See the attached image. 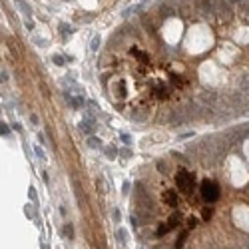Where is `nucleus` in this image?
<instances>
[{
    "instance_id": "nucleus-1",
    "label": "nucleus",
    "mask_w": 249,
    "mask_h": 249,
    "mask_svg": "<svg viewBox=\"0 0 249 249\" xmlns=\"http://www.w3.org/2000/svg\"><path fill=\"white\" fill-rule=\"evenodd\" d=\"M201 197H203L207 203L217 201V197H219V185H217L215 182H211V179H205V182L201 183Z\"/></svg>"
},
{
    "instance_id": "nucleus-2",
    "label": "nucleus",
    "mask_w": 249,
    "mask_h": 249,
    "mask_svg": "<svg viewBox=\"0 0 249 249\" xmlns=\"http://www.w3.org/2000/svg\"><path fill=\"white\" fill-rule=\"evenodd\" d=\"M175 182H177V187H179V192L182 193H189L193 187V177L185 172V169H179L175 175Z\"/></svg>"
},
{
    "instance_id": "nucleus-3",
    "label": "nucleus",
    "mask_w": 249,
    "mask_h": 249,
    "mask_svg": "<svg viewBox=\"0 0 249 249\" xmlns=\"http://www.w3.org/2000/svg\"><path fill=\"white\" fill-rule=\"evenodd\" d=\"M142 8H144V6H142V4H134V6H128V8H126L124 12H122V16H126V18H128V16H132V14H138V12H142Z\"/></svg>"
},
{
    "instance_id": "nucleus-4",
    "label": "nucleus",
    "mask_w": 249,
    "mask_h": 249,
    "mask_svg": "<svg viewBox=\"0 0 249 249\" xmlns=\"http://www.w3.org/2000/svg\"><path fill=\"white\" fill-rule=\"evenodd\" d=\"M80 129L84 132V134H92V132H94V122L82 120V122H80Z\"/></svg>"
},
{
    "instance_id": "nucleus-5",
    "label": "nucleus",
    "mask_w": 249,
    "mask_h": 249,
    "mask_svg": "<svg viewBox=\"0 0 249 249\" xmlns=\"http://www.w3.org/2000/svg\"><path fill=\"white\" fill-rule=\"evenodd\" d=\"M14 4H16V8H18V10H22V12H24L26 16H30V14H32V10H30V6L26 4L24 0H14Z\"/></svg>"
},
{
    "instance_id": "nucleus-6",
    "label": "nucleus",
    "mask_w": 249,
    "mask_h": 249,
    "mask_svg": "<svg viewBox=\"0 0 249 249\" xmlns=\"http://www.w3.org/2000/svg\"><path fill=\"white\" fill-rule=\"evenodd\" d=\"M100 44H102V38H100V34H96V36L92 38V42H90V50H92V52H98Z\"/></svg>"
},
{
    "instance_id": "nucleus-7",
    "label": "nucleus",
    "mask_w": 249,
    "mask_h": 249,
    "mask_svg": "<svg viewBox=\"0 0 249 249\" xmlns=\"http://www.w3.org/2000/svg\"><path fill=\"white\" fill-rule=\"evenodd\" d=\"M163 201L169 203L172 207H175V193H173V192H165V193H163Z\"/></svg>"
},
{
    "instance_id": "nucleus-8",
    "label": "nucleus",
    "mask_w": 249,
    "mask_h": 249,
    "mask_svg": "<svg viewBox=\"0 0 249 249\" xmlns=\"http://www.w3.org/2000/svg\"><path fill=\"white\" fill-rule=\"evenodd\" d=\"M168 225H169V229H173V227H177V225H179V213H173V215L169 217Z\"/></svg>"
},
{
    "instance_id": "nucleus-9",
    "label": "nucleus",
    "mask_w": 249,
    "mask_h": 249,
    "mask_svg": "<svg viewBox=\"0 0 249 249\" xmlns=\"http://www.w3.org/2000/svg\"><path fill=\"white\" fill-rule=\"evenodd\" d=\"M34 153L38 156V159H42V162H46V153H44V149L40 148V146H34Z\"/></svg>"
},
{
    "instance_id": "nucleus-10",
    "label": "nucleus",
    "mask_w": 249,
    "mask_h": 249,
    "mask_svg": "<svg viewBox=\"0 0 249 249\" xmlns=\"http://www.w3.org/2000/svg\"><path fill=\"white\" fill-rule=\"evenodd\" d=\"M88 146L94 148V149H98V148H102V142L98 138H90V139H88Z\"/></svg>"
},
{
    "instance_id": "nucleus-11",
    "label": "nucleus",
    "mask_w": 249,
    "mask_h": 249,
    "mask_svg": "<svg viewBox=\"0 0 249 249\" xmlns=\"http://www.w3.org/2000/svg\"><path fill=\"white\" fill-rule=\"evenodd\" d=\"M60 30H62L64 36H70V34H72V26H68V24H60Z\"/></svg>"
},
{
    "instance_id": "nucleus-12",
    "label": "nucleus",
    "mask_w": 249,
    "mask_h": 249,
    "mask_svg": "<svg viewBox=\"0 0 249 249\" xmlns=\"http://www.w3.org/2000/svg\"><path fill=\"white\" fill-rule=\"evenodd\" d=\"M0 134H2V136H8V134H10V126H6L4 122H2V126H0Z\"/></svg>"
},
{
    "instance_id": "nucleus-13",
    "label": "nucleus",
    "mask_w": 249,
    "mask_h": 249,
    "mask_svg": "<svg viewBox=\"0 0 249 249\" xmlns=\"http://www.w3.org/2000/svg\"><path fill=\"white\" fill-rule=\"evenodd\" d=\"M54 62H56L58 66H64V58L60 56V54H56V56H54Z\"/></svg>"
},
{
    "instance_id": "nucleus-14",
    "label": "nucleus",
    "mask_w": 249,
    "mask_h": 249,
    "mask_svg": "<svg viewBox=\"0 0 249 249\" xmlns=\"http://www.w3.org/2000/svg\"><path fill=\"white\" fill-rule=\"evenodd\" d=\"M156 92L159 94V98H165V94H168V92H165V88H162V86H158V88H156Z\"/></svg>"
},
{
    "instance_id": "nucleus-15",
    "label": "nucleus",
    "mask_w": 249,
    "mask_h": 249,
    "mask_svg": "<svg viewBox=\"0 0 249 249\" xmlns=\"http://www.w3.org/2000/svg\"><path fill=\"white\" fill-rule=\"evenodd\" d=\"M118 239H120L122 243L126 241V231H124V229H118Z\"/></svg>"
},
{
    "instance_id": "nucleus-16",
    "label": "nucleus",
    "mask_w": 249,
    "mask_h": 249,
    "mask_svg": "<svg viewBox=\"0 0 249 249\" xmlns=\"http://www.w3.org/2000/svg\"><path fill=\"white\" fill-rule=\"evenodd\" d=\"M195 223H197L195 217H189V221H187V227H189V229H193V227H195Z\"/></svg>"
},
{
    "instance_id": "nucleus-17",
    "label": "nucleus",
    "mask_w": 249,
    "mask_h": 249,
    "mask_svg": "<svg viewBox=\"0 0 249 249\" xmlns=\"http://www.w3.org/2000/svg\"><path fill=\"white\" fill-rule=\"evenodd\" d=\"M162 14H168V16H172V14H173V10H172V8H168V6H162Z\"/></svg>"
},
{
    "instance_id": "nucleus-18",
    "label": "nucleus",
    "mask_w": 249,
    "mask_h": 249,
    "mask_svg": "<svg viewBox=\"0 0 249 249\" xmlns=\"http://www.w3.org/2000/svg\"><path fill=\"white\" fill-rule=\"evenodd\" d=\"M106 156H108V158H114V156H116V149H114V148H106Z\"/></svg>"
},
{
    "instance_id": "nucleus-19",
    "label": "nucleus",
    "mask_w": 249,
    "mask_h": 249,
    "mask_svg": "<svg viewBox=\"0 0 249 249\" xmlns=\"http://www.w3.org/2000/svg\"><path fill=\"white\" fill-rule=\"evenodd\" d=\"M112 217H114L116 221H120V219H122V215H120V211H118V209H114V213H112Z\"/></svg>"
},
{
    "instance_id": "nucleus-20",
    "label": "nucleus",
    "mask_w": 249,
    "mask_h": 249,
    "mask_svg": "<svg viewBox=\"0 0 249 249\" xmlns=\"http://www.w3.org/2000/svg\"><path fill=\"white\" fill-rule=\"evenodd\" d=\"M0 78H2V82H6V80H8V74H6V70H4V68H2V74H0Z\"/></svg>"
},
{
    "instance_id": "nucleus-21",
    "label": "nucleus",
    "mask_w": 249,
    "mask_h": 249,
    "mask_svg": "<svg viewBox=\"0 0 249 249\" xmlns=\"http://www.w3.org/2000/svg\"><path fill=\"white\" fill-rule=\"evenodd\" d=\"M211 215V209H209V207H205V209H203V217H205V219H207V217H209Z\"/></svg>"
},
{
    "instance_id": "nucleus-22",
    "label": "nucleus",
    "mask_w": 249,
    "mask_h": 249,
    "mask_svg": "<svg viewBox=\"0 0 249 249\" xmlns=\"http://www.w3.org/2000/svg\"><path fill=\"white\" fill-rule=\"evenodd\" d=\"M30 122H32L34 126H38V116H30Z\"/></svg>"
},
{
    "instance_id": "nucleus-23",
    "label": "nucleus",
    "mask_w": 249,
    "mask_h": 249,
    "mask_svg": "<svg viewBox=\"0 0 249 249\" xmlns=\"http://www.w3.org/2000/svg\"><path fill=\"white\" fill-rule=\"evenodd\" d=\"M158 169H159V172H165V169H168V165H165V163H158Z\"/></svg>"
},
{
    "instance_id": "nucleus-24",
    "label": "nucleus",
    "mask_w": 249,
    "mask_h": 249,
    "mask_svg": "<svg viewBox=\"0 0 249 249\" xmlns=\"http://www.w3.org/2000/svg\"><path fill=\"white\" fill-rule=\"evenodd\" d=\"M122 139H124L126 144H129V142H132V139H129V136H128V134H122Z\"/></svg>"
},
{
    "instance_id": "nucleus-25",
    "label": "nucleus",
    "mask_w": 249,
    "mask_h": 249,
    "mask_svg": "<svg viewBox=\"0 0 249 249\" xmlns=\"http://www.w3.org/2000/svg\"><path fill=\"white\" fill-rule=\"evenodd\" d=\"M98 187H100V192H104V189H106V185H104V182H102V179H98Z\"/></svg>"
},
{
    "instance_id": "nucleus-26",
    "label": "nucleus",
    "mask_w": 249,
    "mask_h": 249,
    "mask_svg": "<svg viewBox=\"0 0 249 249\" xmlns=\"http://www.w3.org/2000/svg\"><path fill=\"white\" fill-rule=\"evenodd\" d=\"M120 153H122V156H124V158H129V149H122Z\"/></svg>"
},
{
    "instance_id": "nucleus-27",
    "label": "nucleus",
    "mask_w": 249,
    "mask_h": 249,
    "mask_svg": "<svg viewBox=\"0 0 249 249\" xmlns=\"http://www.w3.org/2000/svg\"><path fill=\"white\" fill-rule=\"evenodd\" d=\"M229 2H237V0H229Z\"/></svg>"
},
{
    "instance_id": "nucleus-28",
    "label": "nucleus",
    "mask_w": 249,
    "mask_h": 249,
    "mask_svg": "<svg viewBox=\"0 0 249 249\" xmlns=\"http://www.w3.org/2000/svg\"><path fill=\"white\" fill-rule=\"evenodd\" d=\"M144 2H146V0H144Z\"/></svg>"
}]
</instances>
